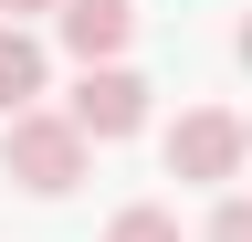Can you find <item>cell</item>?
Instances as JSON below:
<instances>
[{
	"instance_id": "6da1fadb",
	"label": "cell",
	"mask_w": 252,
	"mask_h": 242,
	"mask_svg": "<svg viewBox=\"0 0 252 242\" xmlns=\"http://www.w3.org/2000/svg\"><path fill=\"white\" fill-rule=\"evenodd\" d=\"M84 169H94V137H84L63 105H32V116H11V127H0V179H11V190H32V200H63Z\"/></svg>"
},
{
	"instance_id": "7a4b0ae2",
	"label": "cell",
	"mask_w": 252,
	"mask_h": 242,
	"mask_svg": "<svg viewBox=\"0 0 252 242\" xmlns=\"http://www.w3.org/2000/svg\"><path fill=\"white\" fill-rule=\"evenodd\" d=\"M158 158H168V179H189V190H231L242 158H252V116L231 105H189L168 137H158Z\"/></svg>"
},
{
	"instance_id": "3957f363",
	"label": "cell",
	"mask_w": 252,
	"mask_h": 242,
	"mask_svg": "<svg viewBox=\"0 0 252 242\" xmlns=\"http://www.w3.org/2000/svg\"><path fill=\"white\" fill-rule=\"evenodd\" d=\"M63 116L94 137V147H126L147 127V74L137 64H105V74H74V95H63Z\"/></svg>"
},
{
	"instance_id": "277c9868",
	"label": "cell",
	"mask_w": 252,
	"mask_h": 242,
	"mask_svg": "<svg viewBox=\"0 0 252 242\" xmlns=\"http://www.w3.org/2000/svg\"><path fill=\"white\" fill-rule=\"evenodd\" d=\"M63 53H74L84 74H105V64H126V42H137V0H63Z\"/></svg>"
},
{
	"instance_id": "5b68a950",
	"label": "cell",
	"mask_w": 252,
	"mask_h": 242,
	"mask_svg": "<svg viewBox=\"0 0 252 242\" xmlns=\"http://www.w3.org/2000/svg\"><path fill=\"white\" fill-rule=\"evenodd\" d=\"M42 95H53V53H42V32L0 21V127H11V116H32Z\"/></svg>"
},
{
	"instance_id": "8992f818",
	"label": "cell",
	"mask_w": 252,
	"mask_h": 242,
	"mask_svg": "<svg viewBox=\"0 0 252 242\" xmlns=\"http://www.w3.org/2000/svg\"><path fill=\"white\" fill-rule=\"evenodd\" d=\"M105 242H189V232H179V210H168V200H126L116 221H105Z\"/></svg>"
},
{
	"instance_id": "52a82bcc",
	"label": "cell",
	"mask_w": 252,
	"mask_h": 242,
	"mask_svg": "<svg viewBox=\"0 0 252 242\" xmlns=\"http://www.w3.org/2000/svg\"><path fill=\"white\" fill-rule=\"evenodd\" d=\"M200 242H252V190H220V210H210Z\"/></svg>"
},
{
	"instance_id": "ba28073f",
	"label": "cell",
	"mask_w": 252,
	"mask_h": 242,
	"mask_svg": "<svg viewBox=\"0 0 252 242\" xmlns=\"http://www.w3.org/2000/svg\"><path fill=\"white\" fill-rule=\"evenodd\" d=\"M0 11H11V21H32V11H53V21H63V0H0Z\"/></svg>"
},
{
	"instance_id": "9c48e42d",
	"label": "cell",
	"mask_w": 252,
	"mask_h": 242,
	"mask_svg": "<svg viewBox=\"0 0 252 242\" xmlns=\"http://www.w3.org/2000/svg\"><path fill=\"white\" fill-rule=\"evenodd\" d=\"M231 53H242V74H252V11H242V42H231Z\"/></svg>"
}]
</instances>
